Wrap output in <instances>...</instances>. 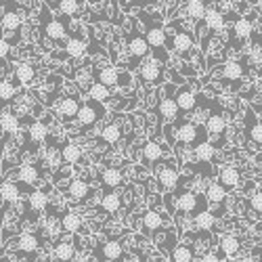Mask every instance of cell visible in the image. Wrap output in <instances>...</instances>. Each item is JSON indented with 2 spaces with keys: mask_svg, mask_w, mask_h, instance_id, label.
<instances>
[{
  "mask_svg": "<svg viewBox=\"0 0 262 262\" xmlns=\"http://www.w3.org/2000/svg\"><path fill=\"white\" fill-rule=\"evenodd\" d=\"M128 21H130V32L124 34V38H126V51L130 53L128 72L133 74V72H137L139 63L149 55V45H147V40H145L143 30L137 28V17H128Z\"/></svg>",
  "mask_w": 262,
  "mask_h": 262,
  "instance_id": "obj_1",
  "label": "cell"
},
{
  "mask_svg": "<svg viewBox=\"0 0 262 262\" xmlns=\"http://www.w3.org/2000/svg\"><path fill=\"white\" fill-rule=\"evenodd\" d=\"M174 126V147H195L202 141H208V133L204 124H198V122H191V120H185V118H179L172 122Z\"/></svg>",
  "mask_w": 262,
  "mask_h": 262,
  "instance_id": "obj_2",
  "label": "cell"
},
{
  "mask_svg": "<svg viewBox=\"0 0 262 262\" xmlns=\"http://www.w3.org/2000/svg\"><path fill=\"white\" fill-rule=\"evenodd\" d=\"M42 15H45V17H40V21H42V26H40L42 36H47L49 40L57 42V45H63V42L68 40V36H70L72 19L63 17V15L61 17H53L47 5H42Z\"/></svg>",
  "mask_w": 262,
  "mask_h": 262,
  "instance_id": "obj_3",
  "label": "cell"
},
{
  "mask_svg": "<svg viewBox=\"0 0 262 262\" xmlns=\"http://www.w3.org/2000/svg\"><path fill=\"white\" fill-rule=\"evenodd\" d=\"M105 114H107V109H105V105L99 103V101L89 99V101L80 103L78 114H76V118H74V120L80 124V130H76L74 137H82L86 130H93V128L101 122V118H105Z\"/></svg>",
  "mask_w": 262,
  "mask_h": 262,
  "instance_id": "obj_4",
  "label": "cell"
},
{
  "mask_svg": "<svg viewBox=\"0 0 262 262\" xmlns=\"http://www.w3.org/2000/svg\"><path fill=\"white\" fill-rule=\"evenodd\" d=\"M95 74V80L97 82H101V84H105L109 91L112 89H124V86H130L133 84V76H130V72L126 70V72H120L118 68H114L112 63H103V65H99V68L93 72Z\"/></svg>",
  "mask_w": 262,
  "mask_h": 262,
  "instance_id": "obj_5",
  "label": "cell"
},
{
  "mask_svg": "<svg viewBox=\"0 0 262 262\" xmlns=\"http://www.w3.org/2000/svg\"><path fill=\"white\" fill-rule=\"evenodd\" d=\"M137 72H139V80H141L145 86H160V84H164V80H166V63H162V61H158L156 57L147 55V57L139 63Z\"/></svg>",
  "mask_w": 262,
  "mask_h": 262,
  "instance_id": "obj_6",
  "label": "cell"
},
{
  "mask_svg": "<svg viewBox=\"0 0 262 262\" xmlns=\"http://www.w3.org/2000/svg\"><path fill=\"white\" fill-rule=\"evenodd\" d=\"M177 189V193H174V212H181L185 216H195L198 212L202 210H208V202L204 195H198V193H193V191H181L179 187H174Z\"/></svg>",
  "mask_w": 262,
  "mask_h": 262,
  "instance_id": "obj_7",
  "label": "cell"
},
{
  "mask_svg": "<svg viewBox=\"0 0 262 262\" xmlns=\"http://www.w3.org/2000/svg\"><path fill=\"white\" fill-rule=\"evenodd\" d=\"M208 107H210V112H208V116H206V120H204V128H206V133H210L212 139H218V137H223V135L227 133L229 118H227V112H225L223 103H218V101L214 103V101L210 99Z\"/></svg>",
  "mask_w": 262,
  "mask_h": 262,
  "instance_id": "obj_8",
  "label": "cell"
},
{
  "mask_svg": "<svg viewBox=\"0 0 262 262\" xmlns=\"http://www.w3.org/2000/svg\"><path fill=\"white\" fill-rule=\"evenodd\" d=\"M154 174H156L160 193L172 191L174 187H177V183H179V168L174 166L170 160L160 158V160L154 164Z\"/></svg>",
  "mask_w": 262,
  "mask_h": 262,
  "instance_id": "obj_9",
  "label": "cell"
},
{
  "mask_svg": "<svg viewBox=\"0 0 262 262\" xmlns=\"http://www.w3.org/2000/svg\"><path fill=\"white\" fill-rule=\"evenodd\" d=\"M174 91H177V84L164 82V97H162V101L156 109L158 116H160V126L179 120V107H177V103H174Z\"/></svg>",
  "mask_w": 262,
  "mask_h": 262,
  "instance_id": "obj_10",
  "label": "cell"
},
{
  "mask_svg": "<svg viewBox=\"0 0 262 262\" xmlns=\"http://www.w3.org/2000/svg\"><path fill=\"white\" fill-rule=\"evenodd\" d=\"M216 72L221 74V78L227 80V82H239L252 72V68L248 63V57L244 55V59H229V61L221 63Z\"/></svg>",
  "mask_w": 262,
  "mask_h": 262,
  "instance_id": "obj_11",
  "label": "cell"
},
{
  "mask_svg": "<svg viewBox=\"0 0 262 262\" xmlns=\"http://www.w3.org/2000/svg\"><path fill=\"white\" fill-rule=\"evenodd\" d=\"M80 97L74 93H70V95H63V97H59V103H57V107H55V112H57V116H59V120L68 126L70 122H74V118H76V114H78V107H80Z\"/></svg>",
  "mask_w": 262,
  "mask_h": 262,
  "instance_id": "obj_12",
  "label": "cell"
},
{
  "mask_svg": "<svg viewBox=\"0 0 262 262\" xmlns=\"http://www.w3.org/2000/svg\"><path fill=\"white\" fill-rule=\"evenodd\" d=\"M195 101H198V93H195L191 82H185L181 89L174 91V103H177V107H179V118H183L191 112V109L195 107Z\"/></svg>",
  "mask_w": 262,
  "mask_h": 262,
  "instance_id": "obj_13",
  "label": "cell"
},
{
  "mask_svg": "<svg viewBox=\"0 0 262 262\" xmlns=\"http://www.w3.org/2000/svg\"><path fill=\"white\" fill-rule=\"evenodd\" d=\"M246 137L252 143V154H260V143H262V126H260V118H256V112H252V107L246 109Z\"/></svg>",
  "mask_w": 262,
  "mask_h": 262,
  "instance_id": "obj_14",
  "label": "cell"
},
{
  "mask_svg": "<svg viewBox=\"0 0 262 262\" xmlns=\"http://www.w3.org/2000/svg\"><path fill=\"white\" fill-rule=\"evenodd\" d=\"M63 53L70 59H82V57H86V53H89V40L82 36V32L70 30L68 40L63 42Z\"/></svg>",
  "mask_w": 262,
  "mask_h": 262,
  "instance_id": "obj_15",
  "label": "cell"
},
{
  "mask_svg": "<svg viewBox=\"0 0 262 262\" xmlns=\"http://www.w3.org/2000/svg\"><path fill=\"white\" fill-rule=\"evenodd\" d=\"M254 17H256V11H254L252 15H239V17H235V21H233V36H235L239 42H246L248 36H250L256 28H260V19L256 21Z\"/></svg>",
  "mask_w": 262,
  "mask_h": 262,
  "instance_id": "obj_16",
  "label": "cell"
},
{
  "mask_svg": "<svg viewBox=\"0 0 262 262\" xmlns=\"http://www.w3.org/2000/svg\"><path fill=\"white\" fill-rule=\"evenodd\" d=\"M95 254L103 260V262H120L124 256V248L120 244V239H107V242L99 244Z\"/></svg>",
  "mask_w": 262,
  "mask_h": 262,
  "instance_id": "obj_17",
  "label": "cell"
},
{
  "mask_svg": "<svg viewBox=\"0 0 262 262\" xmlns=\"http://www.w3.org/2000/svg\"><path fill=\"white\" fill-rule=\"evenodd\" d=\"M216 183L221 185L227 193H231L239 187V183H242V172L237 170V166H223L216 172Z\"/></svg>",
  "mask_w": 262,
  "mask_h": 262,
  "instance_id": "obj_18",
  "label": "cell"
},
{
  "mask_svg": "<svg viewBox=\"0 0 262 262\" xmlns=\"http://www.w3.org/2000/svg\"><path fill=\"white\" fill-rule=\"evenodd\" d=\"M143 164L145 166H154L160 158H166L170 151H168V147L166 145H162V143H158L156 139H149L145 145H143Z\"/></svg>",
  "mask_w": 262,
  "mask_h": 262,
  "instance_id": "obj_19",
  "label": "cell"
},
{
  "mask_svg": "<svg viewBox=\"0 0 262 262\" xmlns=\"http://www.w3.org/2000/svg\"><path fill=\"white\" fill-rule=\"evenodd\" d=\"M218 252H221L225 258L235 260L239 254H242V242H239V237L233 233H223L221 239H218Z\"/></svg>",
  "mask_w": 262,
  "mask_h": 262,
  "instance_id": "obj_20",
  "label": "cell"
},
{
  "mask_svg": "<svg viewBox=\"0 0 262 262\" xmlns=\"http://www.w3.org/2000/svg\"><path fill=\"white\" fill-rule=\"evenodd\" d=\"M225 15H223V11L218 9V7H206V13H204V17H202V24H204V28L206 30H210V32H214V34H218V32H223L225 30Z\"/></svg>",
  "mask_w": 262,
  "mask_h": 262,
  "instance_id": "obj_21",
  "label": "cell"
},
{
  "mask_svg": "<svg viewBox=\"0 0 262 262\" xmlns=\"http://www.w3.org/2000/svg\"><path fill=\"white\" fill-rule=\"evenodd\" d=\"M40 177H42V172H40V166H36V164H21L17 170V183L26 185L28 189H34V185L40 181Z\"/></svg>",
  "mask_w": 262,
  "mask_h": 262,
  "instance_id": "obj_22",
  "label": "cell"
},
{
  "mask_svg": "<svg viewBox=\"0 0 262 262\" xmlns=\"http://www.w3.org/2000/svg\"><path fill=\"white\" fill-rule=\"evenodd\" d=\"M15 246H17V252L36 256V254H38V248L42 246V239L38 237V233H21V235L17 237Z\"/></svg>",
  "mask_w": 262,
  "mask_h": 262,
  "instance_id": "obj_23",
  "label": "cell"
},
{
  "mask_svg": "<svg viewBox=\"0 0 262 262\" xmlns=\"http://www.w3.org/2000/svg\"><path fill=\"white\" fill-rule=\"evenodd\" d=\"M51 135V130H49V124L45 120H32L30 126H28V139L34 143V147L42 145Z\"/></svg>",
  "mask_w": 262,
  "mask_h": 262,
  "instance_id": "obj_24",
  "label": "cell"
},
{
  "mask_svg": "<svg viewBox=\"0 0 262 262\" xmlns=\"http://www.w3.org/2000/svg\"><path fill=\"white\" fill-rule=\"evenodd\" d=\"M13 82L15 84H24V86H30L34 80H36V70L32 63H15L13 65Z\"/></svg>",
  "mask_w": 262,
  "mask_h": 262,
  "instance_id": "obj_25",
  "label": "cell"
},
{
  "mask_svg": "<svg viewBox=\"0 0 262 262\" xmlns=\"http://www.w3.org/2000/svg\"><path fill=\"white\" fill-rule=\"evenodd\" d=\"M51 204V198H49V191L47 189H30V198H28V206L30 210H34L36 214L45 212Z\"/></svg>",
  "mask_w": 262,
  "mask_h": 262,
  "instance_id": "obj_26",
  "label": "cell"
},
{
  "mask_svg": "<svg viewBox=\"0 0 262 262\" xmlns=\"http://www.w3.org/2000/svg\"><path fill=\"white\" fill-rule=\"evenodd\" d=\"M19 126H21L19 116L13 114L9 107H3V114H0V130H3L7 137H13L19 133Z\"/></svg>",
  "mask_w": 262,
  "mask_h": 262,
  "instance_id": "obj_27",
  "label": "cell"
},
{
  "mask_svg": "<svg viewBox=\"0 0 262 262\" xmlns=\"http://www.w3.org/2000/svg\"><path fill=\"white\" fill-rule=\"evenodd\" d=\"M164 221H168V216L160 214L158 210H147V212L143 214V218H141V223H143V231H145V233H156V231H160V229H162Z\"/></svg>",
  "mask_w": 262,
  "mask_h": 262,
  "instance_id": "obj_28",
  "label": "cell"
},
{
  "mask_svg": "<svg viewBox=\"0 0 262 262\" xmlns=\"http://www.w3.org/2000/svg\"><path fill=\"white\" fill-rule=\"evenodd\" d=\"M68 195H70V198H74V200L86 202V200H89L91 195H93V189H91V185L86 183V181L74 179V181L68 183Z\"/></svg>",
  "mask_w": 262,
  "mask_h": 262,
  "instance_id": "obj_29",
  "label": "cell"
},
{
  "mask_svg": "<svg viewBox=\"0 0 262 262\" xmlns=\"http://www.w3.org/2000/svg\"><path fill=\"white\" fill-rule=\"evenodd\" d=\"M53 260L55 262H74L76 258V248L70 244V242H65V239H61V242H57L53 246Z\"/></svg>",
  "mask_w": 262,
  "mask_h": 262,
  "instance_id": "obj_30",
  "label": "cell"
},
{
  "mask_svg": "<svg viewBox=\"0 0 262 262\" xmlns=\"http://www.w3.org/2000/svg\"><path fill=\"white\" fill-rule=\"evenodd\" d=\"M99 179H101V185H103V187L118 189V187H122V183H124V174H122L118 168L107 166V168H103V170H101Z\"/></svg>",
  "mask_w": 262,
  "mask_h": 262,
  "instance_id": "obj_31",
  "label": "cell"
},
{
  "mask_svg": "<svg viewBox=\"0 0 262 262\" xmlns=\"http://www.w3.org/2000/svg\"><path fill=\"white\" fill-rule=\"evenodd\" d=\"M0 200L5 204H17L21 200V185L15 181L0 183Z\"/></svg>",
  "mask_w": 262,
  "mask_h": 262,
  "instance_id": "obj_32",
  "label": "cell"
},
{
  "mask_svg": "<svg viewBox=\"0 0 262 262\" xmlns=\"http://www.w3.org/2000/svg\"><path fill=\"white\" fill-rule=\"evenodd\" d=\"M227 191L218 185L216 181L214 183H210L208 187H206V191H204V198H206V202L210 204V206H223L225 204V200H227Z\"/></svg>",
  "mask_w": 262,
  "mask_h": 262,
  "instance_id": "obj_33",
  "label": "cell"
},
{
  "mask_svg": "<svg viewBox=\"0 0 262 262\" xmlns=\"http://www.w3.org/2000/svg\"><path fill=\"white\" fill-rule=\"evenodd\" d=\"M101 206H103L105 212L116 214V212L122 208V198H120V193H118L116 189L105 187V193H103V198H101Z\"/></svg>",
  "mask_w": 262,
  "mask_h": 262,
  "instance_id": "obj_34",
  "label": "cell"
},
{
  "mask_svg": "<svg viewBox=\"0 0 262 262\" xmlns=\"http://www.w3.org/2000/svg\"><path fill=\"white\" fill-rule=\"evenodd\" d=\"M82 160V147L76 143H65L61 147V162L63 166H74Z\"/></svg>",
  "mask_w": 262,
  "mask_h": 262,
  "instance_id": "obj_35",
  "label": "cell"
},
{
  "mask_svg": "<svg viewBox=\"0 0 262 262\" xmlns=\"http://www.w3.org/2000/svg\"><path fill=\"white\" fill-rule=\"evenodd\" d=\"M82 229V216L72 212V210H65L61 214V231L63 233H78Z\"/></svg>",
  "mask_w": 262,
  "mask_h": 262,
  "instance_id": "obj_36",
  "label": "cell"
},
{
  "mask_svg": "<svg viewBox=\"0 0 262 262\" xmlns=\"http://www.w3.org/2000/svg\"><path fill=\"white\" fill-rule=\"evenodd\" d=\"M206 0H187L185 3V17L189 21H193V24H198V21H202L204 13H206Z\"/></svg>",
  "mask_w": 262,
  "mask_h": 262,
  "instance_id": "obj_37",
  "label": "cell"
},
{
  "mask_svg": "<svg viewBox=\"0 0 262 262\" xmlns=\"http://www.w3.org/2000/svg\"><path fill=\"white\" fill-rule=\"evenodd\" d=\"M195 248L189 244H181L170 250V262H193L195 260Z\"/></svg>",
  "mask_w": 262,
  "mask_h": 262,
  "instance_id": "obj_38",
  "label": "cell"
},
{
  "mask_svg": "<svg viewBox=\"0 0 262 262\" xmlns=\"http://www.w3.org/2000/svg\"><path fill=\"white\" fill-rule=\"evenodd\" d=\"M120 139H122V126H120V122H109V124L103 126V130H101V141L103 143L116 145V143H120Z\"/></svg>",
  "mask_w": 262,
  "mask_h": 262,
  "instance_id": "obj_39",
  "label": "cell"
},
{
  "mask_svg": "<svg viewBox=\"0 0 262 262\" xmlns=\"http://www.w3.org/2000/svg\"><path fill=\"white\" fill-rule=\"evenodd\" d=\"M84 9V0H59V13L63 17L76 19Z\"/></svg>",
  "mask_w": 262,
  "mask_h": 262,
  "instance_id": "obj_40",
  "label": "cell"
},
{
  "mask_svg": "<svg viewBox=\"0 0 262 262\" xmlns=\"http://www.w3.org/2000/svg\"><path fill=\"white\" fill-rule=\"evenodd\" d=\"M193 154H195V160H198L200 164H208L214 160V154H216V149L212 147L210 141H202L193 147Z\"/></svg>",
  "mask_w": 262,
  "mask_h": 262,
  "instance_id": "obj_41",
  "label": "cell"
},
{
  "mask_svg": "<svg viewBox=\"0 0 262 262\" xmlns=\"http://www.w3.org/2000/svg\"><path fill=\"white\" fill-rule=\"evenodd\" d=\"M86 93H89V99H93V101H99V103H107L109 101V97H112V91L107 89L105 84H101V82H93V84H89V89H86Z\"/></svg>",
  "mask_w": 262,
  "mask_h": 262,
  "instance_id": "obj_42",
  "label": "cell"
},
{
  "mask_svg": "<svg viewBox=\"0 0 262 262\" xmlns=\"http://www.w3.org/2000/svg\"><path fill=\"white\" fill-rule=\"evenodd\" d=\"M193 221H195V227H198L200 231H212L214 223H216V216L210 210H202V212H198L193 216Z\"/></svg>",
  "mask_w": 262,
  "mask_h": 262,
  "instance_id": "obj_43",
  "label": "cell"
},
{
  "mask_svg": "<svg viewBox=\"0 0 262 262\" xmlns=\"http://www.w3.org/2000/svg\"><path fill=\"white\" fill-rule=\"evenodd\" d=\"M17 95H19V91H17V84L13 80H9V78L0 80V101L3 103H13V99Z\"/></svg>",
  "mask_w": 262,
  "mask_h": 262,
  "instance_id": "obj_44",
  "label": "cell"
},
{
  "mask_svg": "<svg viewBox=\"0 0 262 262\" xmlns=\"http://www.w3.org/2000/svg\"><path fill=\"white\" fill-rule=\"evenodd\" d=\"M250 208H252V212L260 218V212H262V193H260V189H256V187H254V193H252V198H250Z\"/></svg>",
  "mask_w": 262,
  "mask_h": 262,
  "instance_id": "obj_45",
  "label": "cell"
},
{
  "mask_svg": "<svg viewBox=\"0 0 262 262\" xmlns=\"http://www.w3.org/2000/svg\"><path fill=\"white\" fill-rule=\"evenodd\" d=\"M200 262H223V254H216V252H204Z\"/></svg>",
  "mask_w": 262,
  "mask_h": 262,
  "instance_id": "obj_46",
  "label": "cell"
},
{
  "mask_svg": "<svg viewBox=\"0 0 262 262\" xmlns=\"http://www.w3.org/2000/svg\"><path fill=\"white\" fill-rule=\"evenodd\" d=\"M9 53H11V45H9V42L3 36H0V59H7Z\"/></svg>",
  "mask_w": 262,
  "mask_h": 262,
  "instance_id": "obj_47",
  "label": "cell"
},
{
  "mask_svg": "<svg viewBox=\"0 0 262 262\" xmlns=\"http://www.w3.org/2000/svg\"><path fill=\"white\" fill-rule=\"evenodd\" d=\"M0 114H3V105H0Z\"/></svg>",
  "mask_w": 262,
  "mask_h": 262,
  "instance_id": "obj_48",
  "label": "cell"
},
{
  "mask_svg": "<svg viewBox=\"0 0 262 262\" xmlns=\"http://www.w3.org/2000/svg\"><path fill=\"white\" fill-rule=\"evenodd\" d=\"M206 3H214V0H206Z\"/></svg>",
  "mask_w": 262,
  "mask_h": 262,
  "instance_id": "obj_49",
  "label": "cell"
},
{
  "mask_svg": "<svg viewBox=\"0 0 262 262\" xmlns=\"http://www.w3.org/2000/svg\"><path fill=\"white\" fill-rule=\"evenodd\" d=\"M0 36H3V28H0Z\"/></svg>",
  "mask_w": 262,
  "mask_h": 262,
  "instance_id": "obj_50",
  "label": "cell"
}]
</instances>
